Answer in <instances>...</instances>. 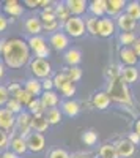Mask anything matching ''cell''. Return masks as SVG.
<instances>
[{"instance_id":"cell-31","label":"cell","mask_w":140,"mask_h":158,"mask_svg":"<svg viewBox=\"0 0 140 158\" xmlns=\"http://www.w3.org/2000/svg\"><path fill=\"white\" fill-rule=\"evenodd\" d=\"M46 118H47L49 125H57V123H60V120H61V111H60V109H57V108L47 109Z\"/></svg>"},{"instance_id":"cell-39","label":"cell","mask_w":140,"mask_h":158,"mask_svg":"<svg viewBox=\"0 0 140 158\" xmlns=\"http://www.w3.org/2000/svg\"><path fill=\"white\" fill-rule=\"evenodd\" d=\"M120 41H121V44H124V48H128L129 44L135 43V35L132 32H124L120 35Z\"/></svg>"},{"instance_id":"cell-2","label":"cell","mask_w":140,"mask_h":158,"mask_svg":"<svg viewBox=\"0 0 140 158\" xmlns=\"http://www.w3.org/2000/svg\"><path fill=\"white\" fill-rule=\"evenodd\" d=\"M107 95L110 97V100H115L123 104H131V101H132L128 84L123 81L121 76L117 79H110V82L107 85Z\"/></svg>"},{"instance_id":"cell-50","label":"cell","mask_w":140,"mask_h":158,"mask_svg":"<svg viewBox=\"0 0 140 158\" xmlns=\"http://www.w3.org/2000/svg\"><path fill=\"white\" fill-rule=\"evenodd\" d=\"M134 48V51H135V54H137V57H140V40H135V43L132 44Z\"/></svg>"},{"instance_id":"cell-49","label":"cell","mask_w":140,"mask_h":158,"mask_svg":"<svg viewBox=\"0 0 140 158\" xmlns=\"http://www.w3.org/2000/svg\"><path fill=\"white\" fill-rule=\"evenodd\" d=\"M24 5L29 6V8H36L38 5H40V2H36V0H25Z\"/></svg>"},{"instance_id":"cell-52","label":"cell","mask_w":140,"mask_h":158,"mask_svg":"<svg viewBox=\"0 0 140 158\" xmlns=\"http://www.w3.org/2000/svg\"><path fill=\"white\" fill-rule=\"evenodd\" d=\"M71 158H95V155H91V153H79V155H76V156H71Z\"/></svg>"},{"instance_id":"cell-28","label":"cell","mask_w":140,"mask_h":158,"mask_svg":"<svg viewBox=\"0 0 140 158\" xmlns=\"http://www.w3.org/2000/svg\"><path fill=\"white\" fill-rule=\"evenodd\" d=\"M126 15L137 22L140 19V2H131L126 5Z\"/></svg>"},{"instance_id":"cell-33","label":"cell","mask_w":140,"mask_h":158,"mask_svg":"<svg viewBox=\"0 0 140 158\" xmlns=\"http://www.w3.org/2000/svg\"><path fill=\"white\" fill-rule=\"evenodd\" d=\"M41 22L43 24H47V22H54V21H57V16H55V8H52V6H46L44 10H43V13H41Z\"/></svg>"},{"instance_id":"cell-27","label":"cell","mask_w":140,"mask_h":158,"mask_svg":"<svg viewBox=\"0 0 140 158\" xmlns=\"http://www.w3.org/2000/svg\"><path fill=\"white\" fill-rule=\"evenodd\" d=\"M99 156L101 158H120L118 156V152H117V147L112 146V144H106L99 149Z\"/></svg>"},{"instance_id":"cell-20","label":"cell","mask_w":140,"mask_h":158,"mask_svg":"<svg viewBox=\"0 0 140 158\" xmlns=\"http://www.w3.org/2000/svg\"><path fill=\"white\" fill-rule=\"evenodd\" d=\"M117 24H118V27L123 30V33L124 32H132L135 29V21L132 18H129L126 13H123V15H120L117 18Z\"/></svg>"},{"instance_id":"cell-17","label":"cell","mask_w":140,"mask_h":158,"mask_svg":"<svg viewBox=\"0 0 140 158\" xmlns=\"http://www.w3.org/2000/svg\"><path fill=\"white\" fill-rule=\"evenodd\" d=\"M88 10L91 11V15L98 19H103L106 15V0H93L88 5Z\"/></svg>"},{"instance_id":"cell-38","label":"cell","mask_w":140,"mask_h":158,"mask_svg":"<svg viewBox=\"0 0 140 158\" xmlns=\"http://www.w3.org/2000/svg\"><path fill=\"white\" fill-rule=\"evenodd\" d=\"M82 141L87 144V146H95V144L98 142V135L95 133V131H85V133L82 135Z\"/></svg>"},{"instance_id":"cell-44","label":"cell","mask_w":140,"mask_h":158,"mask_svg":"<svg viewBox=\"0 0 140 158\" xmlns=\"http://www.w3.org/2000/svg\"><path fill=\"white\" fill-rule=\"evenodd\" d=\"M6 89H8V94H10V95H11V98H13V97H14V95L18 94V92H19L22 87H21V84H18V82H13V84H10Z\"/></svg>"},{"instance_id":"cell-32","label":"cell","mask_w":140,"mask_h":158,"mask_svg":"<svg viewBox=\"0 0 140 158\" xmlns=\"http://www.w3.org/2000/svg\"><path fill=\"white\" fill-rule=\"evenodd\" d=\"M55 16H57V21L60 19V21H65V22L71 18V13H69L66 3H60L58 6H55Z\"/></svg>"},{"instance_id":"cell-13","label":"cell","mask_w":140,"mask_h":158,"mask_svg":"<svg viewBox=\"0 0 140 158\" xmlns=\"http://www.w3.org/2000/svg\"><path fill=\"white\" fill-rule=\"evenodd\" d=\"M113 32H115V24H113V21L110 18L99 19V36L107 38V36L113 35Z\"/></svg>"},{"instance_id":"cell-10","label":"cell","mask_w":140,"mask_h":158,"mask_svg":"<svg viewBox=\"0 0 140 158\" xmlns=\"http://www.w3.org/2000/svg\"><path fill=\"white\" fill-rule=\"evenodd\" d=\"M50 44H52V48H54L55 51H63V49L68 48L69 38H68L66 33H63V32L52 33V36H50Z\"/></svg>"},{"instance_id":"cell-40","label":"cell","mask_w":140,"mask_h":158,"mask_svg":"<svg viewBox=\"0 0 140 158\" xmlns=\"http://www.w3.org/2000/svg\"><path fill=\"white\" fill-rule=\"evenodd\" d=\"M60 92H61L65 97H72V95L76 94V85H74L72 82H66L65 85L60 89Z\"/></svg>"},{"instance_id":"cell-11","label":"cell","mask_w":140,"mask_h":158,"mask_svg":"<svg viewBox=\"0 0 140 158\" xmlns=\"http://www.w3.org/2000/svg\"><path fill=\"white\" fill-rule=\"evenodd\" d=\"M25 30H27L32 36H38V35L41 33V30H43L41 19L40 18H35V16L29 18L27 21H25Z\"/></svg>"},{"instance_id":"cell-30","label":"cell","mask_w":140,"mask_h":158,"mask_svg":"<svg viewBox=\"0 0 140 158\" xmlns=\"http://www.w3.org/2000/svg\"><path fill=\"white\" fill-rule=\"evenodd\" d=\"M13 98L18 100V101L22 104V106H29V104L35 100V97H32V95H30L25 89H21V90H19V92H18V94H16L14 97H13Z\"/></svg>"},{"instance_id":"cell-22","label":"cell","mask_w":140,"mask_h":158,"mask_svg":"<svg viewBox=\"0 0 140 158\" xmlns=\"http://www.w3.org/2000/svg\"><path fill=\"white\" fill-rule=\"evenodd\" d=\"M25 90H27L32 97L36 98L38 95H41V92H43V84H41V81H38L36 77L27 79V81H25Z\"/></svg>"},{"instance_id":"cell-53","label":"cell","mask_w":140,"mask_h":158,"mask_svg":"<svg viewBox=\"0 0 140 158\" xmlns=\"http://www.w3.org/2000/svg\"><path fill=\"white\" fill-rule=\"evenodd\" d=\"M3 74H5V67H3V63H0V79L3 77Z\"/></svg>"},{"instance_id":"cell-5","label":"cell","mask_w":140,"mask_h":158,"mask_svg":"<svg viewBox=\"0 0 140 158\" xmlns=\"http://www.w3.org/2000/svg\"><path fill=\"white\" fill-rule=\"evenodd\" d=\"M65 30L68 32L69 36L72 38H79L85 33V22L80 16H71L65 22Z\"/></svg>"},{"instance_id":"cell-36","label":"cell","mask_w":140,"mask_h":158,"mask_svg":"<svg viewBox=\"0 0 140 158\" xmlns=\"http://www.w3.org/2000/svg\"><path fill=\"white\" fill-rule=\"evenodd\" d=\"M6 109L10 111V112H13V114H21L22 112V104L18 101V100H14V98H10L8 100V103H6Z\"/></svg>"},{"instance_id":"cell-14","label":"cell","mask_w":140,"mask_h":158,"mask_svg":"<svg viewBox=\"0 0 140 158\" xmlns=\"http://www.w3.org/2000/svg\"><path fill=\"white\" fill-rule=\"evenodd\" d=\"M123 6H126L124 0H106V15L115 16V15H121Z\"/></svg>"},{"instance_id":"cell-41","label":"cell","mask_w":140,"mask_h":158,"mask_svg":"<svg viewBox=\"0 0 140 158\" xmlns=\"http://www.w3.org/2000/svg\"><path fill=\"white\" fill-rule=\"evenodd\" d=\"M49 158H71V156L66 150H63V149H54L49 153Z\"/></svg>"},{"instance_id":"cell-7","label":"cell","mask_w":140,"mask_h":158,"mask_svg":"<svg viewBox=\"0 0 140 158\" xmlns=\"http://www.w3.org/2000/svg\"><path fill=\"white\" fill-rule=\"evenodd\" d=\"M25 141H27L29 150H32V152H41L44 149V146H46L44 136L41 133H35V131H33V133H30Z\"/></svg>"},{"instance_id":"cell-18","label":"cell","mask_w":140,"mask_h":158,"mask_svg":"<svg viewBox=\"0 0 140 158\" xmlns=\"http://www.w3.org/2000/svg\"><path fill=\"white\" fill-rule=\"evenodd\" d=\"M11 152H14L16 155H24L25 152L29 150L27 147V141H25L22 136H14L11 139Z\"/></svg>"},{"instance_id":"cell-12","label":"cell","mask_w":140,"mask_h":158,"mask_svg":"<svg viewBox=\"0 0 140 158\" xmlns=\"http://www.w3.org/2000/svg\"><path fill=\"white\" fill-rule=\"evenodd\" d=\"M49 128V122L46 115L43 114H36V115H32V130L35 133H43Z\"/></svg>"},{"instance_id":"cell-51","label":"cell","mask_w":140,"mask_h":158,"mask_svg":"<svg viewBox=\"0 0 140 158\" xmlns=\"http://www.w3.org/2000/svg\"><path fill=\"white\" fill-rule=\"evenodd\" d=\"M2 158H18V155H16L14 152H10V150H6V152H3Z\"/></svg>"},{"instance_id":"cell-15","label":"cell","mask_w":140,"mask_h":158,"mask_svg":"<svg viewBox=\"0 0 140 158\" xmlns=\"http://www.w3.org/2000/svg\"><path fill=\"white\" fill-rule=\"evenodd\" d=\"M120 59H121L123 63L128 65V67H134V65L137 63V60H138L135 51L132 48H123L120 51Z\"/></svg>"},{"instance_id":"cell-54","label":"cell","mask_w":140,"mask_h":158,"mask_svg":"<svg viewBox=\"0 0 140 158\" xmlns=\"http://www.w3.org/2000/svg\"><path fill=\"white\" fill-rule=\"evenodd\" d=\"M135 133H137V135H140V120L135 123Z\"/></svg>"},{"instance_id":"cell-34","label":"cell","mask_w":140,"mask_h":158,"mask_svg":"<svg viewBox=\"0 0 140 158\" xmlns=\"http://www.w3.org/2000/svg\"><path fill=\"white\" fill-rule=\"evenodd\" d=\"M66 82H71L69 77H68V74H66V71H61V73H57V74H55V77H54V87H55V89L60 90Z\"/></svg>"},{"instance_id":"cell-3","label":"cell","mask_w":140,"mask_h":158,"mask_svg":"<svg viewBox=\"0 0 140 158\" xmlns=\"http://www.w3.org/2000/svg\"><path fill=\"white\" fill-rule=\"evenodd\" d=\"M29 48H30V51L35 52L36 59H44L46 60V57H49V54H50V49L46 43V40L43 36H40V35L32 36L29 40Z\"/></svg>"},{"instance_id":"cell-6","label":"cell","mask_w":140,"mask_h":158,"mask_svg":"<svg viewBox=\"0 0 140 158\" xmlns=\"http://www.w3.org/2000/svg\"><path fill=\"white\" fill-rule=\"evenodd\" d=\"M16 125L21 131V136H29L32 133V115L29 112H21L16 117Z\"/></svg>"},{"instance_id":"cell-19","label":"cell","mask_w":140,"mask_h":158,"mask_svg":"<svg viewBox=\"0 0 140 158\" xmlns=\"http://www.w3.org/2000/svg\"><path fill=\"white\" fill-rule=\"evenodd\" d=\"M3 11L6 13V15L13 16V18H18V16L22 15L24 8H22V5L19 2H16V0H8V2L3 3Z\"/></svg>"},{"instance_id":"cell-46","label":"cell","mask_w":140,"mask_h":158,"mask_svg":"<svg viewBox=\"0 0 140 158\" xmlns=\"http://www.w3.org/2000/svg\"><path fill=\"white\" fill-rule=\"evenodd\" d=\"M6 144H8V135H6V131L5 130H0V149L6 147Z\"/></svg>"},{"instance_id":"cell-1","label":"cell","mask_w":140,"mask_h":158,"mask_svg":"<svg viewBox=\"0 0 140 158\" xmlns=\"http://www.w3.org/2000/svg\"><path fill=\"white\" fill-rule=\"evenodd\" d=\"M3 62L10 68H22L30 62V48L21 38H11L3 41V48L0 51Z\"/></svg>"},{"instance_id":"cell-4","label":"cell","mask_w":140,"mask_h":158,"mask_svg":"<svg viewBox=\"0 0 140 158\" xmlns=\"http://www.w3.org/2000/svg\"><path fill=\"white\" fill-rule=\"evenodd\" d=\"M30 71L33 73V76L36 79H46L49 77L50 71H52V67L47 62V59H33L30 60Z\"/></svg>"},{"instance_id":"cell-37","label":"cell","mask_w":140,"mask_h":158,"mask_svg":"<svg viewBox=\"0 0 140 158\" xmlns=\"http://www.w3.org/2000/svg\"><path fill=\"white\" fill-rule=\"evenodd\" d=\"M27 108H29L30 114H33V115H36V114H43V111H44V108H43V104H41V100H40V98H35Z\"/></svg>"},{"instance_id":"cell-42","label":"cell","mask_w":140,"mask_h":158,"mask_svg":"<svg viewBox=\"0 0 140 158\" xmlns=\"http://www.w3.org/2000/svg\"><path fill=\"white\" fill-rule=\"evenodd\" d=\"M10 100V94H8V89L0 85V106H3V104H6Z\"/></svg>"},{"instance_id":"cell-9","label":"cell","mask_w":140,"mask_h":158,"mask_svg":"<svg viewBox=\"0 0 140 158\" xmlns=\"http://www.w3.org/2000/svg\"><path fill=\"white\" fill-rule=\"evenodd\" d=\"M16 125V117L13 112H10L6 108H0V130H11Z\"/></svg>"},{"instance_id":"cell-29","label":"cell","mask_w":140,"mask_h":158,"mask_svg":"<svg viewBox=\"0 0 140 158\" xmlns=\"http://www.w3.org/2000/svg\"><path fill=\"white\" fill-rule=\"evenodd\" d=\"M85 29H87V32H88V33L93 35V36L99 35V19H98V18H95V16L88 18V19H87V22H85Z\"/></svg>"},{"instance_id":"cell-23","label":"cell","mask_w":140,"mask_h":158,"mask_svg":"<svg viewBox=\"0 0 140 158\" xmlns=\"http://www.w3.org/2000/svg\"><path fill=\"white\" fill-rule=\"evenodd\" d=\"M93 104L96 109H101V111L107 109L110 104V97L107 95V92H99V94H96L93 98Z\"/></svg>"},{"instance_id":"cell-21","label":"cell","mask_w":140,"mask_h":158,"mask_svg":"<svg viewBox=\"0 0 140 158\" xmlns=\"http://www.w3.org/2000/svg\"><path fill=\"white\" fill-rule=\"evenodd\" d=\"M41 104H43V108L44 109H52V108H55L57 104H58V97H57V94L54 90H50V92H44V94L41 95Z\"/></svg>"},{"instance_id":"cell-45","label":"cell","mask_w":140,"mask_h":158,"mask_svg":"<svg viewBox=\"0 0 140 158\" xmlns=\"http://www.w3.org/2000/svg\"><path fill=\"white\" fill-rule=\"evenodd\" d=\"M43 29L47 30V32H55L58 29V21H54V22H47V24H43Z\"/></svg>"},{"instance_id":"cell-8","label":"cell","mask_w":140,"mask_h":158,"mask_svg":"<svg viewBox=\"0 0 140 158\" xmlns=\"http://www.w3.org/2000/svg\"><path fill=\"white\" fill-rule=\"evenodd\" d=\"M117 152H118V156L120 158H129L134 155V150H135V146L129 141V139H120L117 144Z\"/></svg>"},{"instance_id":"cell-55","label":"cell","mask_w":140,"mask_h":158,"mask_svg":"<svg viewBox=\"0 0 140 158\" xmlns=\"http://www.w3.org/2000/svg\"><path fill=\"white\" fill-rule=\"evenodd\" d=\"M0 158H2V156H0Z\"/></svg>"},{"instance_id":"cell-43","label":"cell","mask_w":140,"mask_h":158,"mask_svg":"<svg viewBox=\"0 0 140 158\" xmlns=\"http://www.w3.org/2000/svg\"><path fill=\"white\" fill-rule=\"evenodd\" d=\"M41 84H43V90L44 92H50V90L54 89V79L46 77V79H43V81H41Z\"/></svg>"},{"instance_id":"cell-25","label":"cell","mask_w":140,"mask_h":158,"mask_svg":"<svg viewBox=\"0 0 140 158\" xmlns=\"http://www.w3.org/2000/svg\"><path fill=\"white\" fill-rule=\"evenodd\" d=\"M79 111H80L79 104L76 101H72V100H68V101H65L61 104V112L66 114L68 117H76L79 114Z\"/></svg>"},{"instance_id":"cell-47","label":"cell","mask_w":140,"mask_h":158,"mask_svg":"<svg viewBox=\"0 0 140 158\" xmlns=\"http://www.w3.org/2000/svg\"><path fill=\"white\" fill-rule=\"evenodd\" d=\"M128 139L134 144V146H137V144L140 142V135H137L135 131H134V133H131V135H129V138H128Z\"/></svg>"},{"instance_id":"cell-26","label":"cell","mask_w":140,"mask_h":158,"mask_svg":"<svg viewBox=\"0 0 140 158\" xmlns=\"http://www.w3.org/2000/svg\"><path fill=\"white\" fill-rule=\"evenodd\" d=\"M121 77H123V81L126 84H129V82H135L137 79H138V71L135 67H126L121 70Z\"/></svg>"},{"instance_id":"cell-48","label":"cell","mask_w":140,"mask_h":158,"mask_svg":"<svg viewBox=\"0 0 140 158\" xmlns=\"http://www.w3.org/2000/svg\"><path fill=\"white\" fill-rule=\"evenodd\" d=\"M6 27H8V19L3 15H0V32H3Z\"/></svg>"},{"instance_id":"cell-35","label":"cell","mask_w":140,"mask_h":158,"mask_svg":"<svg viewBox=\"0 0 140 158\" xmlns=\"http://www.w3.org/2000/svg\"><path fill=\"white\" fill-rule=\"evenodd\" d=\"M66 74H68V77H69V81L74 84V82L80 81V77H82V70H80L79 67H69V68L66 70Z\"/></svg>"},{"instance_id":"cell-16","label":"cell","mask_w":140,"mask_h":158,"mask_svg":"<svg viewBox=\"0 0 140 158\" xmlns=\"http://www.w3.org/2000/svg\"><path fill=\"white\" fill-rule=\"evenodd\" d=\"M66 6L71 13V16H80L87 10V2L85 0H68Z\"/></svg>"},{"instance_id":"cell-24","label":"cell","mask_w":140,"mask_h":158,"mask_svg":"<svg viewBox=\"0 0 140 158\" xmlns=\"http://www.w3.org/2000/svg\"><path fill=\"white\" fill-rule=\"evenodd\" d=\"M65 62L69 65V67H77V65L82 62V54L79 49H69L65 54Z\"/></svg>"}]
</instances>
